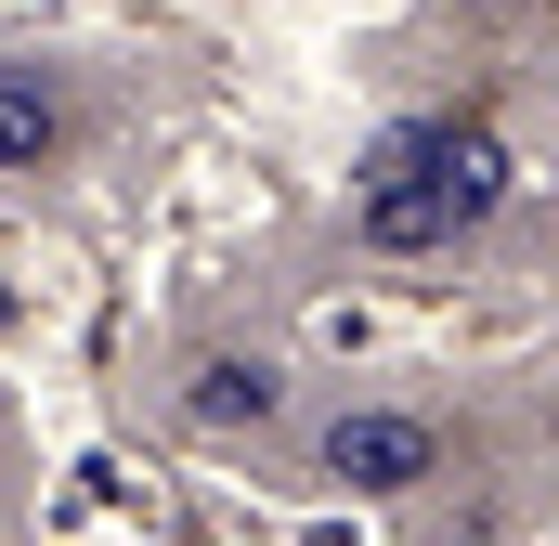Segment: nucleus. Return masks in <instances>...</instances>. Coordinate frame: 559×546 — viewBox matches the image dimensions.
I'll return each mask as SVG.
<instances>
[{"label": "nucleus", "instance_id": "nucleus-3", "mask_svg": "<svg viewBox=\"0 0 559 546\" xmlns=\"http://www.w3.org/2000/svg\"><path fill=\"white\" fill-rule=\"evenodd\" d=\"M66 143V105H52V79H0V169H39Z\"/></svg>", "mask_w": 559, "mask_h": 546}, {"label": "nucleus", "instance_id": "nucleus-4", "mask_svg": "<svg viewBox=\"0 0 559 546\" xmlns=\"http://www.w3.org/2000/svg\"><path fill=\"white\" fill-rule=\"evenodd\" d=\"M195 416H274V378L261 365H209L195 378Z\"/></svg>", "mask_w": 559, "mask_h": 546}, {"label": "nucleus", "instance_id": "nucleus-1", "mask_svg": "<svg viewBox=\"0 0 559 546\" xmlns=\"http://www.w3.org/2000/svg\"><path fill=\"white\" fill-rule=\"evenodd\" d=\"M495 195H508L495 131L429 118V131H391V143H378V169H365V235H378V248H455Z\"/></svg>", "mask_w": 559, "mask_h": 546}, {"label": "nucleus", "instance_id": "nucleus-2", "mask_svg": "<svg viewBox=\"0 0 559 546\" xmlns=\"http://www.w3.org/2000/svg\"><path fill=\"white\" fill-rule=\"evenodd\" d=\"M325 468H338L352 495H417L429 468H442V429H429L417 404H352L325 429Z\"/></svg>", "mask_w": 559, "mask_h": 546}]
</instances>
